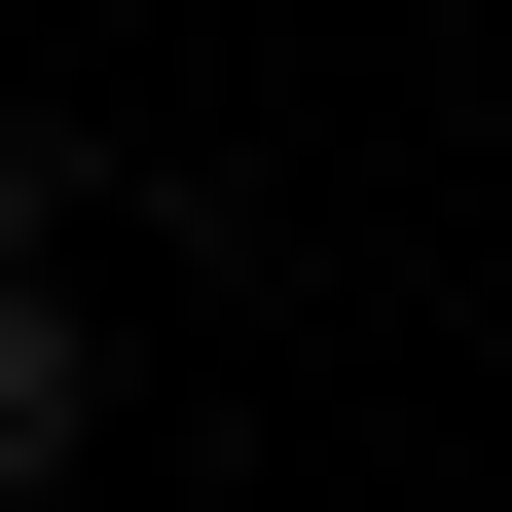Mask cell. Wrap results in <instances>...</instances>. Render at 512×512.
Here are the masks:
<instances>
[{
    "label": "cell",
    "instance_id": "1",
    "mask_svg": "<svg viewBox=\"0 0 512 512\" xmlns=\"http://www.w3.org/2000/svg\"><path fill=\"white\" fill-rule=\"evenodd\" d=\"M74 476H110V293L37 256V293H0V512H74Z\"/></svg>",
    "mask_w": 512,
    "mask_h": 512
},
{
    "label": "cell",
    "instance_id": "2",
    "mask_svg": "<svg viewBox=\"0 0 512 512\" xmlns=\"http://www.w3.org/2000/svg\"><path fill=\"white\" fill-rule=\"evenodd\" d=\"M74 220H110V110H0V293H37Z\"/></svg>",
    "mask_w": 512,
    "mask_h": 512
}]
</instances>
